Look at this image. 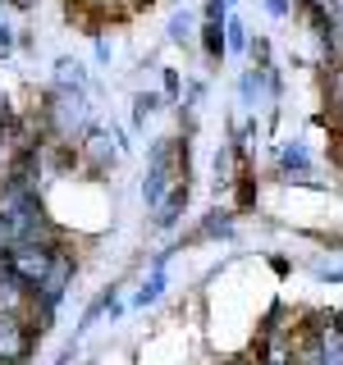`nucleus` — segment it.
Here are the masks:
<instances>
[{"label":"nucleus","mask_w":343,"mask_h":365,"mask_svg":"<svg viewBox=\"0 0 343 365\" xmlns=\"http://www.w3.org/2000/svg\"><path fill=\"white\" fill-rule=\"evenodd\" d=\"M329 101H334V106L343 110V64L334 68V96H329Z\"/></svg>","instance_id":"obj_20"},{"label":"nucleus","mask_w":343,"mask_h":365,"mask_svg":"<svg viewBox=\"0 0 343 365\" xmlns=\"http://www.w3.org/2000/svg\"><path fill=\"white\" fill-rule=\"evenodd\" d=\"M274 169H279L284 178H307L312 174V151H307L302 142H284L279 155H274Z\"/></svg>","instance_id":"obj_11"},{"label":"nucleus","mask_w":343,"mask_h":365,"mask_svg":"<svg viewBox=\"0 0 343 365\" xmlns=\"http://www.w3.org/2000/svg\"><path fill=\"white\" fill-rule=\"evenodd\" d=\"M266 78H270V68H247V73H243V101H247V106H257V101H261Z\"/></svg>","instance_id":"obj_15"},{"label":"nucleus","mask_w":343,"mask_h":365,"mask_svg":"<svg viewBox=\"0 0 343 365\" xmlns=\"http://www.w3.org/2000/svg\"><path fill=\"white\" fill-rule=\"evenodd\" d=\"M183 178H188V146L174 142V137H160V142L151 146V155H146V174H142L146 210H156V205L165 201Z\"/></svg>","instance_id":"obj_1"},{"label":"nucleus","mask_w":343,"mask_h":365,"mask_svg":"<svg viewBox=\"0 0 343 365\" xmlns=\"http://www.w3.org/2000/svg\"><path fill=\"white\" fill-rule=\"evenodd\" d=\"M165 265H169V251H160V256L151 260V269L142 274V283H137V292H133V306H156L160 297H165Z\"/></svg>","instance_id":"obj_9"},{"label":"nucleus","mask_w":343,"mask_h":365,"mask_svg":"<svg viewBox=\"0 0 343 365\" xmlns=\"http://www.w3.org/2000/svg\"><path fill=\"white\" fill-rule=\"evenodd\" d=\"M266 9H270L274 19H284V14H289V0H266Z\"/></svg>","instance_id":"obj_21"},{"label":"nucleus","mask_w":343,"mask_h":365,"mask_svg":"<svg viewBox=\"0 0 343 365\" xmlns=\"http://www.w3.org/2000/svg\"><path fill=\"white\" fill-rule=\"evenodd\" d=\"M188 28H192V14L188 9H174L165 23V32H169V41H188Z\"/></svg>","instance_id":"obj_17"},{"label":"nucleus","mask_w":343,"mask_h":365,"mask_svg":"<svg viewBox=\"0 0 343 365\" xmlns=\"http://www.w3.org/2000/svg\"><path fill=\"white\" fill-rule=\"evenodd\" d=\"M229 5H234V0H229Z\"/></svg>","instance_id":"obj_24"},{"label":"nucleus","mask_w":343,"mask_h":365,"mask_svg":"<svg viewBox=\"0 0 343 365\" xmlns=\"http://www.w3.org/2000/svg\"><path fill=\"white\" fill-rule=\"evenodd\" d=\"M55 247H60V242H14V247L0 251V260H5V269L14 274L19 283L37 288L41 274L51 269V260H55Z\"/></svg>","instance_id":"obj_3"},{"label":"nucleus","mask_w":343,"mask_h":365,"mask_svg":"<svg viewBox=\"0 0 343 365\" xmlns=\"http://www.w3.org/2000/svg\"><path fill=\"white\" fill-rule=\"evenodd\" d=\"M0 315L32 319V288H28V283H19L14 274L5 269V260H0Z\"/></svg>","instance_id":"obj_7"},{"label":"nucleus","mask_w":343,"mask_h":365,"mask_svg":"<svg viewBox=\"0 0 343 365\" xmlns=\"http://www.w3.org/2000/svg\"><path fill=\"white\" fill-rule=\"evenodd\" d=\"M74 279H78V260H74V251H69L64 242L55 247V260H51V269L41 274V283L32 288V319L46 329L55 319V311H60V302L69 297V288H74Z\"/></svg>","instance_id":"obj_2"},{"label":"nucleus","mask_w":343,"mask_h":365,"mask_svg":"<svg viewBox=\"0 0 343 365\" xmlns=\"http://www.w3.org/2000/svg\"><path fill=\"white\" fill-rule=\"evenodd\" d=\"M87 165L96 169V174H106V169H114V160L124 155V133H110V128H91L87 133V146H83Z\"/></svg>","instance_id":"obj_6"},{"label":"nucleus","mask_w":343,"mask_h":365,"mask_svg":"<svg viewBox=\"0 0 343 365\" xmlns=\"http://www.w3.org/2000/svg\"><path fill=\"white\" fill-rule=\"evenodd\" d=\"M160 73H165V96H179V73L174 68H160Z\"/></svg>","instance_id":"obj_19"},{"label":"nucleus","mask_w":343,"mask_h":365,"mask_svg":"<svg viewBox=\"0 0 343 365\" xmlns=\"http://www.w3.org/2000/svg\"><path fill=\"white\" fill-rule=\"evenodd\" d=\"M74 356H78V347H64V351H60V356H55L51 365H74Z\"/></svg>","instance_id":"obj_22"},{"label":"nucleus","mask_w":343,"mask_h":365,"mask_svg":"<svg viewBox=\"0 0 343 365\" xmlns=\"http://www.w3.org/2000/svg\"><path fill=\"white\" fill-rule=\"evenodd\" d=\"M229 233H234V215H229V210H211V215H206V224L192 237L206 242V237H229Z\"/></svg>","instance_id":"obj_13"},{"label":"nucleus","mask_w":343,"mask_h":365,"mask_svg":"<svg viewBox=\"0 0 343 365\" xmlns=\"http://www.w3.org/2000/svg\"><path fill=\"white\" fill-rule=\"evenodd\" d=\"M55 87L60 91H87V64H69V60H60L55 64Z\"/></svg>","instance_id":"obj_12"},{"label":"nucleus","mask_w":343,"mask_h":365,"mask_svg":"<svg viewBox=\"0 0 343 365\" xmlns=\"http://www.w3.org/2000/svg\"><path fill=\"white\" fill-rule=\"evenodd\" d=\"M14 46H19V41H14V28H9V23L0 19V55H9Z\"/></svg>","instance_id":"obj_18"},{"label":"nucleus","mask_w":343,"mask_h":365,"mask_svg":"<svg viewBox=\"0 0 343 365\" xmlns=\"http://www.w3.org/2000/svg\"><path fill=\"white\" fill-rule=\"evenodd\" d=\"M316 342H320V365H343V319L339 315H320Z\"/></svg>","instance_id":"obj_10"},{"label":"nucleus","mask_w":343,"mask_h":365,"mask_svg":"<svg viewBox=\"0 0 343 365\" xmlns=\"http://www.w3.org/2000/svg\"><path fill=\"white\" fill-rule=\"evenodd\" d=\"M87 119H91L87 91H60L55 87V96H51V128L60 137H74V133L87 128Z\"/></svg>","instance_id":"obj_4"},{"label":"nucleus","mask_w":343,"mask_h":365,"mask_svg":"<svg viewBox=\"0 0 343 365\" xmlns=\"http://www.w3.org/2000/svg\"><path fill=\"white\" fill-rule=\"evenodd\" d=\"M156 110H160V96H156V91H137V96H133V123H146Z\"/></svg>","instance_id":"obj_16"},{"label":"nucleus","mask_w":343,"mask_h":365,"mask_svg":"<svg viewBox=\"0 0 343 365\" xmlns=\"http://www.w3.org/2000/svg\"><path fill=\"white\" fill-rule=\"evenodd\" d=\"M32 351V324L19 315H0V365H23Z\"/></svg>","instance_id":"obj_5"},{"label":"nucleus","mask_w":343,"mask_h":365,"mask_svg":"<svg viewBox=\"0 0 343 365\" xmlns=\"http://www.w3.org/2000/svg\"><path fill=\"white\" fill-rule=\"evenodd\" d=\"M14 5H19V9H32V5H37V0H14Z\"/></svg>","instance_id":"obj_23"},{"label":"nucleus","mask_w":343,"mask_h":365,"mask_svg":"<svg viewBox=\"0 0 343 365\" xmlns=\"http://www.w3.org/2000/svg\"><path fill=\"white\" fill-rule=\"evenodd\" d=\"M243 51H247V28H243V19L229 14V23H224V55H243Z\"/></svg>","instance_id":"obj_14"},{"label":"nucleus","mask_w":343,"mask_h":365,"mask_svg":"<svg viewBox=\"0 0 343 365\" xmlns=\"http://www.w3.org/2000/svg\"><path fill=\"white\" fill-rule=\"evenodd\" d=\"M188 197H192V187H188V178H183L179 187H174V192H169V197L151 210V224L160 228V233H174V228H179L183 210H188Z\"/></svg>","instance_id":"obj_8"}]
</instances>
